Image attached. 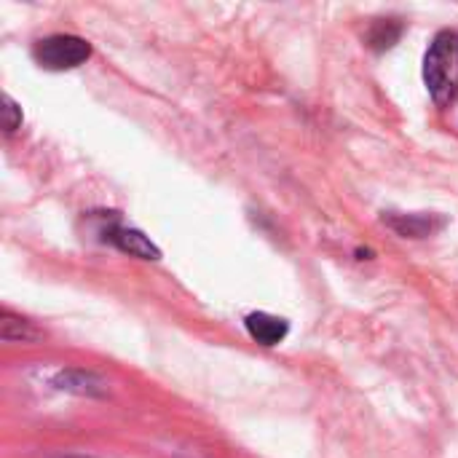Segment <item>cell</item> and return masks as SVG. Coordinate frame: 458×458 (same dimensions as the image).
<instances>
[{
  "label": "cell",
  "instance_id": "cell-1",
  "mask_svg": "<svg viewBox=\"0 0 458 458\" xmlns=\"http://www.w3.org/2000/svg\"><path fill=\"white\" fill-rule=\"evenodd\" d=\"M424 81L432 99L445 107L458 97V35L440 32L424 56Z\"/></svg>",
  "mask_w": 458,
  "mask_h": 458
},
{
  "label": "cell",
  "instance_id": "cell-7",
  "mask_svg": "<svg viewBox=\"0 0 458 458\" xmlns=\"http://www.w3.org/2000/svg\"><path fill=\"white\" fill-rule=\"evenodd\" d=\"M0 338L5 344H32V341L40 338V333L32 327V322H27V319L16 317L13 311L3 309L0 311Z\"/></svg>",
  "mask_w": 458,
  "mask_h": 458
},
{
  "label": "cell",
  "instance_id": "cell-3",
  "mask_svg": "<svg viewBox=\"0 0 458 458\" xmlns=\"http://www.w3.org/2000/svg\"><path fill=\"white\" fill-rule=\"evenodd\" d=\"M99 236H102V242L113 244L115 250H121V252H126L131 258H140V260H161V250L142 231H137L131 225H123L118 217H113L107 225H102L99 228Z\"/></svg>",
  "mask_w": 458,
  "mask_h": 458
},
{
  "label": "cell",
  "instance_id": "cell-9",
  "mask_svg": "<svg viewBox=\"0 0 458 458\" xmlns=\"http://www.w3.org/2000/svg\"><path fill=\"white\" fill-rule=\"evenodd\" d=\"M21 126V107L13 102L11 94H3V129L5 134H13Z\"/></svg>",
  "mask_w": 458,
  "mask_h": 458
},
{
  "label": "cell",
  "instance_id": "cell-2",
  "mask_svg": "<svg viewBox=\"0 0 458 458\" xmlns=\"http://www.w3.org/2000/svg\"><path fill=\"white\" fill-rule=\"evenodd\" d=\"M32 54L40 67L62 72L81 67L91 56V43L78 35H48L35 43Z\"/></svg>",
  "mask_w": 458,
  "mask_h": 458
},
{
  "label": "cell",
  "instance_id": "cell-8",
  "mask_svg": "<svg viewBox=\"0 0 458 458\" xmlns=\"http://www.w3.org/2000/svg\"><path fill=\"white\" fill-rule=\"evenodd\" d=\"M400 35H403V24L397 19H378V21H373L370 32H368V46L376 51H386L400 40Z\"/></svg>",
  "mask_w": 458,
  "mask_h": 458
},
{
  "label": "cell",
  "instance_id": "cell-6",
  "mask_svg": "<svg viewBox=\"0 0 458 458\" xmlns=\"http://www.w3.org/2000/svg\"><path fill=\"white\" fill-rule=\"evenodd\" d=\"M51 386L59 392H70V394H81V397H102L105 394V381L91 373V370H78V368H67L59 370L51 378Z\"/></svg>",
  "mask_w": 458,
  "mask_h": 458
},
{
  "label": "cell",
  "instance_id": "cell-4",
  "mask_svg": "<svg viewBox=\"0 0 458 458\" xmlns=\"http://www.w3.org/2000/svg\"><path fill=\"white\" fill-rule=\"evenodd\" d=\"M384 223L405 239H427L445 228V217L435 212H384Z\"/></svg>",
  "mask_w": 458,
  "mask_h": 458
},
{
  "label": "cell",
  "instance_id": "cell-10",
  "mask_svg": "<svg viewBox=\"0 0 458 458\" xmlns=\"http://www.w3.org/2000/svg\"><path fill=\"white\" fill-rule=\"evenodd\" d=\"M46 458H94V456H83V454H51Z\"/></svg>",
  "mask_w": 458,
  "mask_h": 458
},
{
  "label": "cell",
  "instance_id": "cell-5",
  "mask_svg": "<svg viewBox=\"0 0 458 458\" xmlns=\"http://www.w3.org/2000/svg\"><path fill=\"white\" fill-rule=\"evenodd\" d=\"M244 327H247L250 338L258 341L260 346H279V344L287 338V333H290L287 319L274 317V314H266V311H252V314H247Z\"/></svg>",
  "mask_w": 458,
  "mask_h": 458
}]
</instances>
